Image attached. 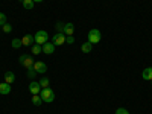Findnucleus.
Returning <instances> with one entry per match:
<instances>
[{
  "instance_id": "7",
  "label": "nucleus",
  "mask_w": 152,
  "mask_h": 114,
  "mask_svg": "<svg viewBox=\"0 0 152 114\" xmlns=\"http://www.w3.org/2000/svg\"><path fill=\"white\" fill-rule=\"evenodd\" d=\"M55 52V44L53 43H44L43 44V53H46V55H52Z\"/></svg>"
},
{
  "instance_id": "9",
  "label": "nucleus",
  "mask_w": 152,
  "mask_h": 114,
  "mask_svg": "<svg viewBox=\"0 0 152 114\" xmlns=\"http://www.w3.org/2000/svg\"><path fill=\"white\" fill-rule=\"evenodd\" d=\"M21 43H23V46H32L34 43H35V40H34V35H29V34H26L23 38H21Z\"/></svg>"
},
{
  "instance_id": "11",
  "label": "nucleus",
  "mask_w": 152,
  "mask_h": 114,
  "mask_svg": "<svg viewBox=\"0 0 152 114\" xmlns=\"http://www.w3.org/2000/svg\"><path fill=\"white\" fill-rule=\"evenodd\" d=\"M11 93V84L0 82V94H9Z\"/></svg>"
},
{
  "instance_id": "22",
  "label": "nucleus",
  "mask_w": 152,
  "mask_h": 114,
  "mask_svg": "<svg viewBox=\"0 0 152 114\" xmlns=\"http://www.w3.org/2000/svg\"><path fill=\"white\" fill-rule=\"evenodd\" d=\"M5 23H8L6 21V15L3 14V12H0V26H3Z\"/></svg>"
},
{
  "instance_id": "10",
  "label": "nucleus",
  "mask_w": 152,
  "mask_h": 114,
  "mask_svg": "<svg viewBox=\"0 0 152 114\" xmlns=\"http://www.w3.org/2000/svg\"><path fill=\"white\" fill-rule=\"evenodd\" d=\"M73 32H75V26H73V23H66L64 24V35L66 37H70V35H73Z\"/></svg>"
},
{
  "instance_id": "8",
  "label": "nucleus",
  "mask_w": 152,
  "mask_h": 114,
  "mask_svg": "<svg viewBox=\"0 0 152 114\" xmlns=\"http://www.w3.org/2000/svg\"><path fill=\"white\" fill-rule=\"evenodd\" d=\"M29 91H31L32 94H40V91H41L40 82H35V81H32V82L29 84Z\"/></svg>"
},
{
  "instance_id": "2",
  "label": "nucleus",
  "mask_w": 152,
  "mask_h": 114,
  "mask_svg": "<svg viewBox=\"0 0 152 114\" xmlns=\"http://www.w3.org/2000/svg\"><path fill=\"white\" fill-rule=\"evenodd\" d=\"M18 62L24 67V69H32L34 67V64H35V61H34V58L32 56H29V55H20V58H18Z\"/></svg>"
},
{
  "instance_id": "27",
  "label": "nucleus",
  "mask_w": 152,
  "mask_h": 114,
  "mask_svg": "<svg viewBox=\"0 0 152 114\" xmlns=\"http://www.w3.org/2000/svg\"><path fill=\"white\" fill-rule=\"evenodd\" d=\"M151 82H152V81H151Z\"/></svg>"
},
{
  "instance_id": "21",
  "label": "nucleus",
  "mask_w": 152,
  "mask_h": 114,
  "mask_svg": "<svg viewBox=\"0 0 152 114\" xmlns=\"http://www.w3.org/2000/svg\"><path fill=\"white\" fill-rule=\"evenodd\" d=\"M2 28H3V32H5V34H9V32L12 31V26H11L9 23H5V24H3Z\"/></svg>"
},
{
  "instance_id": "18",
  "label": "nucleus",
  "mask_w": 152,
  "mask_h": 114,
  "mask_svg": "<svg viewBox=\"0 0 152 114\" xmlns=\"http://www.w3.org/2000/svg\"><path fill=\"white\" fill-rule=\"evenodd\" d=\"M11 44H12V49H20V47L23 46V43H21L20 38H14V40L11 41Z\"/></svg>"
},
{
  "instance_id": "4",
  "label": "nucleus",
  "mask_w": 152,
  "mask_h": 114,
  "mask_svg": "<svg viewBox=\"0 0 152 114\" xmlns=\"http://www.w3.org/2000/svg\"><path fill=\"white\" fill-rule=\"evenodd\" d=\"M100 38H102V35H100L99 29H91L90 32H88V43L97 44V43H100Z\"/></svg>"
},
{
  "instance_id": "26",
  "label": "nucleus",
  "mask_w": 152,
  "mask_h": 114,
  "mask_svg": "<svg viewBox=\"0 0 152 114\" xmlns=\"http://www.w3.org/2000/svg\"><path fill=\"white\" fill-rule=\"evenodd\" d=\"M20 2H23V0H20Z\"/></svg>"
},
{
  "instance_id": "1",
  "label": "nucleus",
  "mask_w": 152,
  "mask_h": 114,
  "mask_svg": "<svg viewBox=\"0 0 152 114\" xmlns=\"http://www.w3.org/2000/svg\"><path fill=\"white\" fill-rule=\"evenodd\" d=\"M40 96L43 99V102H46V104H52L55 100V93H53L52 88H41Z\"/></svg>"
},
{
  "instance_id": "24",
  "label": "nucleus",
  "mask_w": 152,
  "mask_h": 114,
  "mask_svg": "<svg viewBox=\"0 0 152 114\" xmlns=\"http://www.w3.org/2000/svg\"><path fill=\"white\" fill-rule=\"evenodd\" d=\"M66 43H67V44H73V43H75V38H73V35L66 37Z\"/></svg>"
},
{
  "instance_id": "16",
  "label": "nucleus",
  "mask_w": 152,
  "mask_h": 114,
  "mask_svg": "<svg viewBox=\"0 0 152 114\" xmlns=\"http://www.w3.org/2000/svg\"><path fill=\"white\" fill-rule=\"evenodd\" d=\"M43 52V46H40V44H32V55H40Z\"/></svg>"
},
{
  "instance_id": "25",
  "label": "nucleus",
  "mask_w": 152,
  "mask_h": 114,
  "mask_svg": "<svg viewBox=\"0 0 152 114\" xmlns=\"http://www.w3.org/2000/svg\"><path fill=\"white\" fill-rule=\"evenodd\" d=\"M43 0H34V3H41Z\"/></svg>"
},
{
  "instance_id": "12",
  "label": "nucleus",
  "mask_w": 152,
  "mask_h": 114,
  "mask_svg": "<svg viewBox=\"0 0 152 114\" xmlns=\"http://www.w3.org/2000/svg\"><path fill=\"white\" fill-rule=\"evenodd\" d=\"M142 78L145 79V81H152V67H148V69H145L143 70V73H142Z\"/></svg>"
},
{
  "instance_id": "17",
  "label": "nucleus",
  "mask_w": 152,
  "mask_h": 114,
  "mask_svg": "<svg viewBox=\"0 0 152 114\" xmlns=\"http://www.w3.org/2000/svg\"><path fill=\"white\" fill-rule=\"evenodd\" d=\"M21 3H23V8L28 9V11H29V9H34V5H35L34 0H23Z\"/></svg>"
},
{
  "instance_id": "23",
  "label": "nucleus",
  "mask_w": 152,
  "mask_h": 114,
  "mask_svg": "<svg viewBox=\"0 0 152 114\" xmlns=\"http://www.w3.org/2000/svg\"><path fill=\"white\" fill-rule=\"evenodd\" d=\"M116 114H129V111L126 108H117L116 110Z\"/></svg>"
},
{
  "instance_id": "19",
  "label": "nucleus",
  "mask_w": 152,
  "mask_h": 114,
  "mask_svg": "<svg viewBox=\"0 0 152 114\" xmlns=\"http://www.w3.org/2000/svg\"><path fill=\"white\" fill-rule=\"evenodd\" d=\"M49 84H50V81L47 78H41L40 79V87L41 88H49Z\"/></svg>"
},
{
  "instance_id": "3",
  "label": "nucleus",
  "mask_w": 152,
  "mask_h": 114,
  "mask_svg": "<svg viewBox=\"0 0 152 114\" xmlns=\"http://www.w3.org/2000/svg\"><path fill=\"white\" fill-rule=\"evenodd\" d=\"M34 40H35V43H37V44L43 46L44 43H47V41H49V34H47L46 31H38V32L34 35Z\"/></svg>"
},
{
  "instance_id": "6",
  "label": "nucleus",
  "mask_w": 152,
  "mask_h": 114,
  "mask_svg": "<svg viewBox=\"0 0 152 114\" xmlns=\"http://www.w3.org/2000/svg\"><path fill=\"white\" fill-rule=\"evenodd\" d=\"M34 70L37 72V73H46L47 72V66H46V62H43V61H35V64H34Z\"/></svg>"
},
{
  "instance_id": "5",
  "label": "nucleus",
  "mask_w": 152,
  "mask_h": 114,
  "mask_svg": "<svg viewBox=\"0 0 152 114\" xmlns=\"http://www.w3.org/2000/svg\"><path fill=\"white\" fill-rule=\"evenodd\" d=\"M52 43L55 44V46H62L66 43V35L64 34H55L53 37H52Z\"/></svg>"
},
{
  "instance_id": "20",
  "label": "nucleus",
  "mask_w": 152,
  "mask_h": 114,
  "mask_svg": "<svg viewBox=\"0 0 152 114\" xmlns=\"http://www.w3.org/2000/svg\"><path fill=\"white\" fill-rule=\"evenodd\" d=\"M37 75H38V73L34 70V67H32V69H28V78H29V79H32V81H34Z\"/></svg>"
},
{
  "instance_id": "13",
  "label": "nucleus",
  "mask_w": 152,
  "mask_h": 114,
  "mask_svg": "<svg viewBox=\"0 0 152 114\" xmlns=\"http://www.w3.org/2000/svg\"><path fill=\"white\" fill-rule=\"evenodd\" d=\"M5 82H8V84L15 82V75L12 73V72H6L5 73Z\"/></svg>"
},
{
  "instance_id": "14",
  "label": "nucleus",
  "mask_w": 152,
  "mask_h": 114,
  "mask_svg": "<svg viewBox=\"0 0 152 114\" xmlns=\"http://www.w3.org/2000/svg\"><path fill=\"white\" fill-rule=\"evenodd\" d=\"M81 50H82V52H84V53H90V52H91V50H93V44L87 41V43H84V44L81 46Z\"/></svg>"
},
{
  "instance_id": "15",
  "label": "nucleus",
  "mask_w": 152,
  "mask_h": 114,
  "mask_svg": "<svg viewBox=\"0 0 152 114\" xmlns=\"http://www.w3.org/2000/svg\"><path fill=\"white\" fill-rule=\"evenodd\" d=\"M32 104H34L35 107H40V105L43 104L41 96H40V94H32Z\"/></svg>"
}]
</instances>
